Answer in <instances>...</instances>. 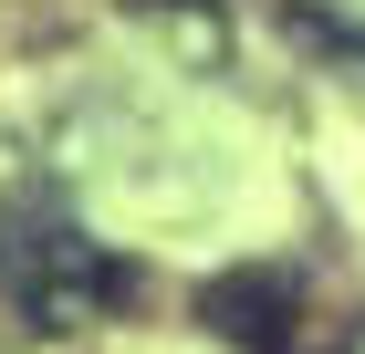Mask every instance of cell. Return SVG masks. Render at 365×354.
Listing matches in <instances>:
<instances>
[{
  "label": "cell",
  "instance_id": "6da1fadb",
  "mask_svg": "<svg viewBox=\"0 0 365 354\" xmlns=\"http://www.w3.org/2000/svg\"><path fill=\"white\" fill-rule=\"evenodd\" d=\"M0 281H11V302H21L31 333H73L84 313H115V302L136 292V271L105 261L73 219H42L21 240H0Z\"/></svg>",
  "mask_w": 365,
  "mask_h": 354
},
{
  "label": "cell",
  "instance_id": "7a4b0ae2",
  "mask_svg": "<svg viewBox=\"0 0 365 354\" xmlns=\"http://www.w3.org/2000/svg\"><path fill=\"white\" fill-rule=\"evenodd\" d=\"M292 313H303L292 271H220L209 292H198V323L220 333V344H240V354H282Z\"/></svg>",
  "mask_w": 365,
  "mask_h": 354
}]
</instances>
